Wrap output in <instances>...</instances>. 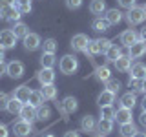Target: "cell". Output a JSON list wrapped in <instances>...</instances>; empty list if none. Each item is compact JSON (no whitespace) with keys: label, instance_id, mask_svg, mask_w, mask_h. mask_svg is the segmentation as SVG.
<instances>
[{"label":"cell","instance_id":"14","mask_svg":"<svg viewBox=\"0 0 146 137\" xmlns=\"http://www.w3.org/2000/svg\"><path fill=\"white\" fill-rule=\"evenodd\" d=\"M131 117H133V115H131V110H130V108H122V106H121V108L115 112V121L119 122V124L133 122V121H131Z\"/></svg>","mask_w":146,"mask_h":137},{"label":"cell","instance_id":"25","mask_svg":"<svg viewBox=\"0 0 146 137\" xmlns=\"http://www.w3.org/2000/svg\"><path fill=\"white\" fill-rule=\"evenodd\" d=\"M22 106H24V102H20V100L15 99V97H9L6 110L11 113V115H18V113H20V110H22Z\"/></svg>","mask_w":146,"mask_h":137},{"label":"cell","instance_id":"24","mask_svg":"<svg viewBox=\"0 0 146 137\" xmlns=\"http://www.w3.org/2000/svg\"><path fill=\"white\" fill-rule=\"evenodd\" d=\"M40 93H42L44 100H55L57 99V88H55V84H44Z\"/></svg>","mask_w":146,"mask_h":137},{"label":"cell","instance_id":"47","mask_svg":"<svg viewBox=\"0 0 146 137\" xmlns=\"http://www.w3.org/2000/svg\"><path fill=\"white\" fill-rule=\"evenodd\" d=\"M139 122H141V124H143V126L146 128V112H143V113L139 115Z\"/></svg>","mask_w":146,"mask_h":137},{"label":"cell","instance_id":"17","mask_svg":"<svg viewBox=\"0 0 146 137\" xmlns=\"http://www.w3.org/2000/svg\"><path fill=\"white\" fill-rule=\"evenodd\" d=\"M137 40H139V35H137L133 29H126V31L121 33V44H124V48H130Z\"/></svg>","mask_w":146,"mask_h":137},{"label":"cell","instance_id":"29","mask_svg":"<svg viewBox=\"0 0 146 137\" xmlns=\"http://www.w3.org/2000/svg\"><path fill=\"white\" fill-rule=\"evenodd\" d=\"M84 53L88 55V57H95V55H100V46H99V40H90L88 46H86Z\"/></svg>","mask_w":146,"mask_h":137},{"label":"cell","instance_id":"3","mask_svg":"<svg viewBox=\"0 0 146 137\" xmlns=\"http://www.w3.org/2000/svg\"><path fill=\"white\" fill-rule=\"evenodd\" d=\"M17 46V35L11 29H2L0 31V48L4 49H13Z\"/></svg>","mask_w":146,"mask_h":137},{"label":"cell","instance_id":"19","mask_svg":"<svg viewBox=\"0 0 146 137\" xmlns=\"http://www.w3.org/2000/svg\"><path fill=\"white\" fill-rule=\"evenodd\" d=\"M121 106L122 108H130V110H133L135 108V104H137V97H135V93L133 91H128V93L124 95H121Z\"/></svg>","mask_w":146,"mask_h":137},{"label":"cell","instance_id":"12","mask_svg":"<svg viewBox=\"0 0 146 137\" xmlns=\"http://www.w3.org/2000/svg\"><path fill=\"white\" fill-rule=\"evenodd\" d=\"M18 115H20V119H24L27 122H33V121H36V108L31 106V104H27V102H24V106H22Z\"/></svg>","mask_w":146,"mask_h":137},{"label":"cell","instance_id":"10","mask_svg":"<svg viewBox=\"0 0 146 137\" xmlns=\"http://www.w3.org/2000/svg\"><path fill=\"white\" fill-rule=\"evenodd\" d=\"M143 55H146V44L143 40H137V42H133L128 48V57L130 59H139Z\"/></svg>","mask_w":146,"mask_h":137},{"label":"cell","instance_id":"4","mask_svg":"<svg viewBox=\"0 0 146 137\" xmlns=\"http://www.w3.org/2000/svg\"><path fill=\"white\" fill-rule=\"evenodd\" d=\"M57 108H60L62 115H70V113H73L77 108H79V104H77V99L73 97V95H68V97H64L62 102H57Z\"/></svg>","mask_w":146,"mask_h":137},{"label":"cell","instance_id":"39","mask_svg":"<svg viewBox=\"0 0 146 137\" xmlns=\"http://www.w3.org/2000/svg\"><path fill=\"white\" fill-rule=\"evenodd\" d=\"M99 40V46H100V53H106L110 49V46H111V40L110 39H97Z\"/></svg>","mask_w":146,"mask_h":137},{"label":"cell","instance_id":"60","mask_svg":"<svg viewBox=\"0 0 146 137\" xmlns=\"http://www.w3.org/2000/svg\"><path fill=\"white\" fill-rule=\"evenodd\" d=\"M143 42H144V44H146V40H143Z\"/></svg>","mask_w":146,"mask_h":137},{"label":"cell","instance_id":"8","mask_svg":"<svg viewBox=\"0 0 146 137\" xmlns=\"http://www.w3.org/2000/svg\"><path fill=\"white\" fill-rule=\"evenodd\" d=\"M40 46H42V40H40V37L36 33H27L24 37V48L27 51H35V49H38Z\"/></svg>","mask_w":146,"mask_h":137},{"label":"cell","instance_id":"28","mask_svg":"<svg viewBox=\"0 0 146 137\" xmlns=\"http://www.w3.org/2000/svg\"><path fill=\"white\" fill-rule=\"evenodd\" d=\"M38 61H40V66H42V68H53L55 64H57L55 53H42Z\"/></svg>","mask_w":146,"mask_h":137},{"label":"cell","instance_id":"35","mask_svg":"<svg viewBox=\"0 0 146 137\" xmlns=\"http://www.w3.org/2000/svg\"><path fill=\"white\" fill-rule=\"evenodd\" d=\"M137 132V126L133 122H126V124H121V135L122 137H131Z\"/></svg>","mask_w":146,"mask_h":137},{"label":"cell","instance_id":"7","mask_svg":"<svg viewBox=\"0 0 146 137\" xmlns=\"http://www.w3.org/2000/svg\"><path fill=\"white\" fill-rule=\"evenodd\" d=\"M6 73L11 77V79H20V77L24 75V64H22L20 61H11L7 64Z\"/></svg>","mask_w":146,"mask_h":137},{"label":"cell","instance_id":"18","mask_svg":"<svg viewBox=\"0 0 146 137\" xmlns=\"http://www.w3.org/2000/svg\"><path fill=\"white\" fill-rule=\"evenodd\" d=\"M104 18L110 22V26H117L119 22L122 20V13L119 11L117 7H111V9H106V15H104Z\"/></svg>","mask_w":146,"mask_h":137},{"label":"cell","instance_id":"51","mask_svg":"<svg viewBox=\"0 0 146 137\" xmlns=\"http://www.w3.org/2000/svg\"><path fill=\"white\" fill-rule=\"evenodd\" d=\"M4 4H6V6H13V7H17V6H18L17 0H4Z\"/></svg>","mask_w":146,"mask_h":137},{"label":"cell","instance_id":"9","mask_svg":"<svg viewBox=\"0 0 146 137\" xmlns=\"http://www.w3.org/2000/svg\"><path fill=\"white\" fill-rule=\"evenodd\" d=\"M36 80L40 82V84H53L55 82V71L53 68H42L38 73H36Z\"/></svg>","mask_w":146,"mask_h":137},{"label":"cell","instance_id":"53","mask_svg":"<svg viewBox=\"0 0 146 137\" xmlns=\"http://www.w3.org/2000/svg\"><path fill=\"white\" fill-rule=\"evenodd\" d=\"M141 108H143V112H146V95L143 97V100H141Z\"/></svg>","mask_w":146,"mask_h":137},{"label":"cell","instance_id":"57","mask_svg":"<svg viewBox=\"0 0 146 137\" xmlns=\"http://www.w3.org/2000/svg\"><path fill=\"white\" fill-rule=\"evenodd\" d=\"M143 11H144V17H146V4H144V6H143Z\"/></svg>","mask_w":146,"mask_h":137},{"label":"cell","instance_id":"31","mask_svg":"<svg viewBox=\"0 0 146 137\" xmlns=\"http://www.w3.org/2000/svg\"><path fill=\"white\" fill-rule=\"evenodd\" d=\"M27 104H31V106H35V108L42 106V104H44V97H42V93H40V91H31L29 99H27Z\"/></svg>","mask_w":146,"mask_h":137},{"label":"cell","instance_id":"32","mask_svg":"<svg viewBox=\"0 0 146 137\" xmlns=\"http://www.w3.org/2000/svg\"><path fill=\"white\" fill-rule=\"evenodd\" d=\"M49 117H51V110L46 106V104L36 108V121H48Z\"/></svg>","mask_w":146,"mask_h":137},{"label":"cell","instance_id":"13","mask_svg":"<svg viewBox=\"0 0 146 137\" xmlns=\"http://www.w3.org/2000/svg\"><path fill=\"white\" fill-rule=\"evenodd\" d=\"M113 66H115L117 71L126 73V71H130V68H131V59L128 57V55H121V57H119L117 61L113 62Z\"/></svg>","mask_w":146,"mask_h":137},{"label":"cell","instance_id":"15","mask_svg":"<svg viewBox=\"0 0 146 137\" xmlns=\"http://www.w3.org/2000/svg\"><path fill=\"white\" fill-rule=\"evenodd\" d=\"M31 91H33V90H29V86H27V84H22V86H18V88H15V91H13V97L18 99L20 102H27Z\"/></svg>","mask_w":146,"mask_h":137},{"label":"cell","instance_id":"37","mask_svg":"<svg viewBox=\"0 0 146 137\" xmlns=\"http://www.w3.org/2000/svg\"><path fill=\"white\" fill-rule=\"evenodd\" d=\"M128 86H130V91L139 93L141 91V79H133V77H131V79L128 80Z\"/></svg>","mask_w":146,"mask_h":137},{"label":"cell","instance_id":"58","mask_svg":"<svg viewBox=\"0 0 146 137\" xmlns=\"http://www.w3.org/2000/svg\"><path fill=\"white\" fill-rule=\"evenodd\" d=\"M44 137H53V135H51V134H48V135H44Z\"/></svg>","mask_w":146,"mask_h":137},{"label":"cell","instance_id":"5","mask_svg":"<svg viewBox=\"0 0 146 137\" xmlns=\"http://www.w3.org/2000/svg\"><path fill=\"white\" fill-rule=\"evenodd\" d=\"M33 132V126H31V122L24 121V119H20V121H17L15 124H13V134L17 137H27Z\"/></svg>","mask_w":146,"mask_h":137},{"label":"cell","instance_id":"43","mask_svg":"<svg viewBox=\"0 0 146 137\" xmlns=\"http://www.w3.org/2000/svg\"><path fill=\"white\" fill-rule=\"evenodd\" d=\"M135 2H137V0H119V6L126 7V9H131V7L135 6Z\"/></svg>","mask_w":146,"mask_h":137},{"label":"cell","instance_id":"26","mask_svg":"<svg viewBox=\"0 0 146 137\" xmlns=\"http://www.w3.org/2000/svg\"><path fill=\"white\" fill-rule=\"evenodd\" d=\"M95 77L100 82H106L108 79H111V70L108 66H95Z\"/></svg>","mask_w":146,"mask_h":137},{"label":"cell","instance_id":"1","mask_svg":"<svg viewBox=\"0 0 146 137\" xmlns=\"http://www.w3.org/2000/svg\"><path fill=\"white\" fill-rule=\"evenodd\" d=\"M77 68H79V61H77L75 55H64L58 62V70L64 75H73L77 71Z\"/></svg>","mask_w":146,"mask_h":137},{"label":"cell","instance_id":"34","mask_svg":"<svg viewBox=\"0 0 146 137\" xmlns=\"http://www.w3.org/2000/svg\"><path fill=\"white\" fill-rule=\"evenodd\" d=\"M57 46L58 44H57L55 39H46L42 42V49H44L42 53H55V51H57Z\"/></svg>","mask_w":146,"mask_h":137},{"label":"cell","instance_id":"21","mask_svg":"<svg viewBox=\"0 0 146 137\" xmlns=\"http://www.w3.org/2000/svg\"><path fill=\"white\" fill-rule=\"evenodd\" d=\"M90 11H91V15H97V17L106 13V0H91Z\"/></svg>","mask_w":146,"mask_h":137},{"label":"cell","instance_id":"56","mask_svg":"<svg viewBox=\"0 0 146 137\" xmlns=\"http://www.w3.org/2000/svg\"><path fill=\"white\" fill-rule=\"evenodd\" d=\"M4 6H6V4H4V0H0V9H2Z\"/></svg>","mask_w":146,"mask_h":137},{"label":"cell","instance_id":"55","mask_svg":"<svg viewBox=\"0 0 146 137\" xmlns=\"http://www.w3.org/2000/svg\"><path fill=\"white\" fill-rule=\"evenodd\" d=\"M17 4H31V0H17Z\"/></svg>","mask_w":146,"mask_h":137},{"label":"cell","instance_id":"54","mask_svg":"<svg viewBox=\"0 0 146 137\" xmlns=\"http://www.w3.org/2000/svg\"><path fill=\"white\" fill-rule=\"evenodd\" d=\"M4 53H6V49L0 48V61H4Z\"/></svg>","mask_w":146,"mask_h":137},{"label":"cell","instance_id":"30","mask_svg":"<svg viewBox=\"0 0 146 137\" xmlns=\"http://www.w3.org/2000/svg\"><path fill=\"white\" fill-rule=\"evenodd\" d=\"M104 55H106V59H108L110 62H115L117 59L122 55V49H121V48H117L115 44H111V46H110V49H108V51L104 53Z\"/></svg>","mask_w":146,"mask_h":137},{"label":"cell","instance_id":"38","mask_svg":"<svg viewBox=\"0 0 146 137\" xmlns=\"http://www.w3.org/2000/svg\"><path fill=\"white\" fill-rule=\"evenodd\" d=\"M13 6H4L2 9H0V18L2 20H9V17H11V13H13Z\"/></svg>","mask_w":146,"mask_h":137},{"label":"cell","instance_id":"45","mask_svg":"<svg viewBox=\"0 0 146 137\" xmlns=\"http://www.w3.org/2000/svg\"><path fill=\"white\" fill-rule=\"evenodd\" d=\"M9 132H7V126L4 124V122H0V137H7Z\"/></svg>","mask_w":146,"mask_h":137},{"label":"cell","instance_id":"33","mask_svg":"<svg viewBox=\"0 0 146 137\" xmlns=\"http://www.w3.org/2000/svg\"><path fill=\"white\" fill-rule=\"evenodd\" d=\"M100 119H111V121H115V108L111 104L100 106Z\"/></svg>","mask_w":146,"mask_h":137},{"label":"cell","instance_id":"11","mask_svg":"<svg viewBox=\"0 0 146 137\" xmlns=\"http://www.w3.org/2000/svg\"><path fill=\"white\" fill-rule=\"evenodd\" d=\"M80 130L84 134H95L97 132V121H95V117H91V115L82 117L80 119Z\"/></svg>","mask_w":146,"mask_h":137},{"label":"cell","instance_id":"44","mask_svg":"<svg viewBox=\"0 0 146 137\" xmlns=\"http://www.w3.org/2000/svg\"><path fill=\"white\" fill-rule=\"evenodd\" d=\"M17 9L22 13V15H26V13H31V4H18Z\"/></svg>","mask_w":146,"mask_h":137},{"label":"cell","instance_id":"23","mask_svg":"<svg viewBox=\"0 0 146 137\" xmlns=\"http://www.w3.org/2000/svg\"><path fill=\"white\" fill-rule=\"evenodd\" d=\"M91 27H93V31H97V33H104V31L110 29V22L104 17H97L91 22Z\"/></svg>","mask_w":146,"mask_h":137},{"label":"cell","instance_id":"36","mask_svg":"<svg viewBox=\"0 0 146 137\" xmlns=\"http://www.w3.org/2000/svg\"><path fill=\"white\" fill-rule=\"evenodd\" d=\"M104 84H106V90L113 91V93H119V90H121V82H119L117 79H108Z\"/></svg>","mask_w":146,"mask_h":137},{"label":"cell","instance_id":"22","mask_svg":"<svg viewBox=\"0 0 146 137\" xmlns=\"http://www.w3.org/2000/svg\"><path fill=\"white\" fill-rule=\"evenodd\" d=\"M97 132H100L102 135H108L113 132V121L111 119H99L97 122Z\"/></svg>","mask_w":146,"mask_h":137},{"label":"cell","instance_id":"46","mask_svg":"<svg viewBox=\"0 0 146 137\" xmlns=\"http://www.w3.org/2000/svg\"><path fill=\"white\" fill-rule=\"evenodd\" d=\"M64 137H80L79 134H77V132L75 130H68L66 132V134H64Z\"/></svg>","mask_w":146,"mask_h":137},{"label":"cell","instance_id":"16","mask_svg":"<svg viewBox=\"0 0 146 137\" xmlns=\"http://www.w3.org/2000/svg\"><path fill=\"white\" fill-rule=\"evenodd\" d=\"M115 95L117 93H113V91H110V90H102L99 93V97H97V104H99V106H108V104H113Z\"/></svg>","mask_w":146,"mask_h":137},{"label":"cell","instance_id":"41","mask_svg":"<svg viewBox=\"0 0 146 137\" xmlns=\"http://www.w3.org/2000/svg\"><path fill=\"white\" fill-rule=\"evenodd\" d=\"M7 100H9V95L0 91V110H6L7 108Z\"/></svg>","mask_w":146,"mask_h":137},{"label":"cell","instance_id":"42","mask_svg":"<svg viewBox=\"0 0 146 137\" xmlns=\"http://www.w3.org/2000/svg\"><path fill=\"white\" fill-rule=\"evenodd\" d=\"M20 18H22V13L15 7V9H13V13H11V17H9V22L15 24V22H20Z\"/></svg>","mask_w":146,"mask_h":137},{"label":"cell","instance_id":"20","mask_svg":"<svg viewBox=\"0 0 146 137\" xmlns=\"http://www.w3.org/2000/svg\"><path fill=\"white\" fill-rule=\"evenodd\" d=\"M130 75L133 77V79H144V77H146V64H143V62H135V64H131V68H130Z\"/></svg>","mask_w":146,"mask_h":137},{"label":"cell","instance_id":"40","mask_svg":"<svg viewBox=\"0 0 146 137\" xmlns=\"http://www.w3.org/2000/svg\"><path fill=\"white\" fill-rule=\"evenodd\" d=\"M80 6H82V0H66V7L71 9V11L73 9H79Z\"/></svg>","mask_w":146,"mask_h":137},{"label":"cell","instance_id":"49","mask_svg":"<svg viewBox=\"0 0 146 137\" xmlns=\"http://www.w3.org/2000/svg\"><path fill=\"white\" fill-rule=\"evenodd\" d=\"M141 91L146 95V77H144V79H141Z\"/></svg>","mask_w":146,"mask_h":137},{"label":"cell","instance_id":"6","mask_svg":"<svg viewBox=\"0 0 146 137\" xmlns=\"http://www.w3.org/2000/svg\"><path fill=\"white\" fill-rule=\"evenodd\" d=\"M90 40H91V39H90L88 35H84V33L73 35V39H71V48H73V51H84Z\"/></svg>","mask_w":146,"mask_h":137},{"label":"cell","instance_id":"27","mask_svg":"<svg viewBox=\"0 0 146 137\" xmlns=\"http://www.w3.org/2000/svg\"><path fill=\"white\" fill-rule=\"evenodd\" d=\"M11 31L17 35V39H24V37L29 33V27H27V24H24V22H15V26L11 27Z\"/></svg>","mask_w":146,"mask_h":137},{"label":"cell","instance_id":"48","mask_svg":"<svg viewBox=\"0 0 146 137\" xmlns=\"http://www.w3.org/2000/svg\"><path fill=\"white\" fill-rule=\"evenodd\" d=\"M6 70H7V64L4 62V61H0V75H2V73H6Z\"/></svg>","mask_w":146,"mask_h":137},{"label":"cell","instance_id":"2","mask_svg":"<svg viewBox=\"0 0 146 137\" xmlns=\"http://www.w3.org/2000/svg\"><path fill=\"white\" fill-rule=\"evenodd\" d=\"M126 18V22L130 26H137V24H141V22L144 20V11H143V7H139V6H133L131 9H128V13L124 15Z\"/></svg>","mask_w":146,"mask_h":137},{"label":"cell","instance_id":"52","mask_svg":"<svg viewBox=\"0 0 146 137\" xmlns=\"http://www.w3.org/2000/svg\"><path fill=\"white\" fill-rule=\"evenodd\" d=\"M131 137H146V134H144V132H139V130H137V132H135V134L131 135Z\"/></svg>","mask_w":146,"mask_h":137},{"label":"cell","instance_id":"59","mask_svg":"<svg viewBox=\"0 0 146 137\" xmlns=\"http://www.w3.org/2000/svg\"><path fill=\"white\" fill-rule=\"evenodd\" d=\"M97 137H106V135H102V134H100V135H97Z\"/></svg>","mask_w":146,"mask_h":137},{"label":"cell","instance_id":"50","mask_svg":"<svg viewBox=\"0 0 146 137\" xmlns=\"http://www.w3.org/2000/svg\"><path fill=\"white\" fill-rule=\"evenodd\" d=\"M139 40H146V26L141 29V33H139Z\"/></svg>","mask_w":146,"mask_h":137}]
</instances>
